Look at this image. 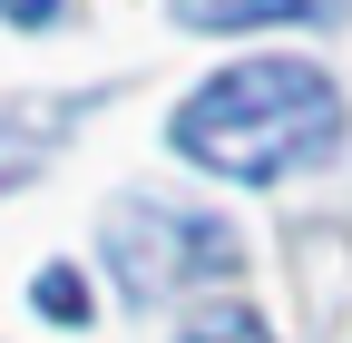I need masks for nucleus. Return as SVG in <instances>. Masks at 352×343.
<instances>
[{
	"label": "nucleus",
	"instance_id": "obj_1",
	"mask_svg": "<svg viewBox=\"0 0 352 343\" xmlns=\"http://www.w3.org/2000/svg\"><path fill=\"white\" fill-rule=\"evenodd\" d=\"M333 138H342V98L314 59H245L176 108V147L215 177H245V187L323 157Z\"/></svg>",
	"mask_w": 352,
	"mask_h": 343
},
{
	"label": "nucleus",
	"instance_id": "obj_2",
	"mask_svg": "<svg viewBox=\"0 0 352 343\" xmlns=\"http://www.w3.org/2000/svg\"><path fill=\"white\" fill-rule=\"evenodd\" d=\"M108 265H118L127 294H166V284H186V275H226L235 265V236L206 226V216H186V206L127 196L118 216H108Z\"/></svg>",
	"mask_w": 352,
	"mask_h": 343
},
{
	"label": "nucleus",
	"instance_id": "obj_3",
	"mask_svg": "<svg viewBox=\"0 0 352 343\" xmlns=\"http://www.w3.org/2000/svg\"><path fill=\"white\" fill-rule=\"evenodd\" d=\"M352 0H176L186 30H254V20H342Z\"/></svg>",
	"mask_w": 352,
	"mask_h": 343
},
{
	"label": "nucleus",
	"instance_id": "obj_4",
	"mask_svg": "<svg viewBox=\"0 0 352 343\" xmlns=\"http://www.w3.org/2000/svg\"><path fill=\"white\" fill-rule=\"evenodd\" d=\"M176 343H274V333H264V314H254V304H196Z\"/></svg>",
	"mask_w": 352,
	"mask_h": 343
},
{
	"label": "nucleus",
	"instance_id": "obj_5",
	"mask_svg": "<svg viewBox=\"0 0 352 343\" xmlns=\"http://www.w3.org/2000/svg\"><path fill=\"white\" fill-rule=\"evenodd\" d=\"M50 157V127H30V118H0V187L30 177V167Z\"/></svg>",
	"mask_w": 352,
	"mask_h": 343
},
{
	"label": "nucleus",
	"instance_id": "obj_6",
	"mask_svg": "<svg viewBox=\"0 0 352 343\" xmlns=\"http://www.w3.org/2000/svg\"><path fill=\"white\" fill-rule=\"evenodd\" d=\"M39 304H50L59 324H78V314H88V294H78V275H39Z\"/></svg>",
	"mask_w": 352,
	"mask_h": 343
},
{
	"label": "nucleus",
	"instance_id": "obj_7",
	"mask_svg": "<svg viewBox=\"0 0 352 343\" xmlns=\"http://www.w3.org/2000/svg\"><path fill=\"white\" fill-rule=\"evenodd\" d=\"M0 20H20V30H39V20H59V0H0Z\"/></svg>",
	"mask_w": 352,
	"mask_h": 343
}]
</instances>
